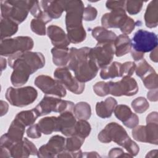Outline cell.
Wrapping results in <instances>:
<instances>
[{"label":"cell","instance_id":"9f6ffc18","mask_svg":"<svg viewBox=\"0 0 158 158\" xmlns=\"http://www.w3.org/2000/svg\"><path fill=\"white\" fill-rule=\"evenodd\" d=\"M149 57L151 60L154 62H157L158 60V54H157V48H155L150 54Z\"/></svg>","mask_w":158,"mask_h":158},{"label":"cell","instance_id":"816d5d0a","mask_svg":"<svg viewBox=\"0 0 158 158\" xmlns=\"http://www.w3.org/2000/svg\"><path fill=\"white\" fill-rule=\"evenodd\" d=\"M130 52H131V54L132 57L133 58V59L135 61H139V60H142L143 59H144V54L136 52V51H134L131 49L130 50Z\"/></svg>","mask_w":158,"mask_h":158},{"label":"cell","instance_id":"4dcf8cb0","mask_svg":"<svg viewBox=\"0 0 158 158\" xmlns=\"http://www.w3.org/2000/svg\"><path fill=\"white\" fill-rule=\"evenodd\" d=\"M73 113L75 117L78 120H88L91 115L90 105L86 102H77L73 107Z\"/></svg>","mask_w":158,"mask_h":158},{"label":"cell","instance_id":"484cf974","mask_svg":"<svg viewBox=\"0 0 158 158\" xmlns=\"http://www.w3.org/2000/svg\"><path fill=\"white\" fill-rule=\"evenodd\" d=\"M53 63L59 67H65L70 60V49L54 47L51 49Z\"/></svg>","mask_w":158,"mask_h":158},{"label":"cell","instance_id":"f1b7e54d","mask_svg":"<svg viewBox=\"0 0 158 158\" xmlns=\"http://www.w3.org/2000/svg\"><path fill=\"white\" fill-rule=\"evenodd\" d=\"M122 64L118 62H114L104 68L101 69L100 77L104 80L122 77L121 72Z\"/></svg>","mask_w":158,"mask_h":158},{"label":"cell","instance_id":"db71d44e","mask_svg":"<svg viewBox=\"0 0 158 158\" xmlns=\"http://www.w3.org/2000/svg\"><path fill=\"white\" fill-rule=\"evenodd\" d=\"M1 152H0V158H9L11 157L10 151L4 147L0 146Z\"/></svg>","mask_w":158,"mask_h":158},{"label":"cell","instance_id":"7402d4cb","mask_svg":"<svg viewBox=\"0 0 158 158\" xmlns=\"http://www.w3.org/2000/svg\"><path fill=\"white\" fill-rule=\"evenodd\" d=\"M117 101L112 97H109L104 101L98 102L96 105V112L98 116L102 118H109L112 115Z\"/></svg>","mask_w":158,"mask_h":158},{"label":"cell","instance_id":"83f0119b","mask_svg":"<svg viewBox=\"0 0 158 158\" xmlns=\"http://www.w3.org/2000/svg\"><path fill=\"white\" fill-rule=\"evenodd\" d=\"M1 40L8 38L17 33L19 26L16 22L8 18L1 19Z\"/></svg>","mask_w":158,"mask_h":158},{"label":"cell","instance_id":"30bf717a","mask_svg":"<svg viewBox=\"0 0 158 158\" xmlns=\"http://www.w3.org/2000/svg\"><path fill=\"white\" fill-rule=\"evenodd\" d=\"M54 76L64 87L75 94H81L85 89V83L73 76L68 67L57 68L54 72Z\"/></svg>","mask_w":158,"mask_h":158},{"label":"cell","instance_id":"4316f807","mask_svg":"<svg viewBox=\"0 0 158 158\" xmlns=\"http://www.w3.org/2000/svg\"><path fill=\"white\" fill-rule=\"evenodd\" d=\"M25 128V126L15 118L6 134L14 143H17L23 139Z\"/></svg>","mask_w":158,"mask_h":158},{"label":"cell","instance_id":"7bdbcfd3","mask_svg":"<svg viewBox=\"0 0 158 158\" xmlns=\"http://www.w3.org/2000/svg\"><path fill=\"white\" fill-rule=\"evenodd\" d=\"M97 14V9L92 6L88 5L84 9L83 13V20L85 21H93L96 18Z\"/></svg>","mask_w":158,"mask_h":158},{"label":"cell","instance_id":"60d3db41","mask_svg":"<svg viewBox=\"0 0 158 158\" xmlns=\"http://www.w3.org/2000/svg\"><path fill=\"white\" fill-rule=\"evenodd\" d=\"M93 91L95 94L99 96L103 97L110 93L108 82L98 81L93 86Z\"/></svg>","mask_w":158,"mask_h":158},{"label":"cell","instance_id":"2e32d148","mask_svg":"<svg viewBox=\"0 0 158 158\" xmlns=\"http://www.w3.org/2000/svg\"><path fill=\"white\" fill-rule=\"evenodd\" d=\"M128 15L126 14L125 9H118L111 10L110 12L104 14L101 17V24L106 28H120Z\"/></svg>","mask_w":158,"mask_h":158},{"label":"cell","instance_id":"7c38bea8","mask_svg":"<svg viewBox=\"0 0 158 158\" xmlns=\"http://www.w3.org/2000/svg\"><path fill=\"white\" fill-rule=\"evenodd\" d=\"M108 84L109 94L114 96H131L136 94L139 89L135 79L128 76L123 77L118 81H109Z\"/></svg>","mask_w":158,"mask_h":158},{"label":"cell","instance_id":"680465c9","mask_svg":"<svg viewBox=\"0 0 158 158\" xmlns=\"http://www.w3.org/2000/svg\"><path fill=\"white\" fill-rule=\"evenodd\" d=\"M6 64H7V62H6V59L1 57V72L6 68Z\"/></svg>","mask_w":158,"mask_h":158},{"label":"cell","instance_id":"d4e9b609","mask_svg":"<svg viewBox=\"0 0 158 158\" xmlns=\"http://www.w3.org/2000/svg\"><path fill=\"white\" fill-rule=\"evenodd\" d=\"M92 36L98 43H114L117 38L115 33L103 27H96L92 30Z\"/></svg>","mask_w":158,"mask_h":158},{"label":"cell","instance_id":"7dc6e473","mask_svg":"<svg viewBox=\"0 0 158 158\" xmlns=\"http://www.w3.org/2000/svg\"><path fill=\"white\" fill-rule=\"evenodd\" d=\"M83 152L79 149L77 151H69L68 150L64 149L61 152L57 155V157H72V158H78L82 157Z\"/></svg>","mask_w":158,"mask_h":158},{"label":"cell","instance_id":"ffe728a7","mask_svg":"<svg viewBox=\"0 0 158 158\" xmlns=\"http://www.w3.org/2000/svg\"><path fill=\"white\" fill-rule=\"evenodd\" d=\"M47 35L54 47L67 48L70 43L67 35L60 27L51 25L48 27Z\"/></svg>","mask_w":158,"mask_h":158},{"label":"cell","instance_id":"52a82bcc","mask_svg":"<svg viewBox=\"0 0 158 158\" xmlns=\"http://www.w3.org/2000/svg\"><path fill=\"white\" fill-rule=\"evenodd\" d=\"M5 97L12 106L22 107L32 104L36 99L38 91L29 86L18 88L9 87L6 92Z\"/></svg>","mask_w":158,"mask_h":158},{"label":"cell","instance_id":"6da1fadb","mask_svg":"<svg viewBox=\"0 0 158 158\" xmlns=\"http://www.w3.org/2000/svg\"><path fill=\"white\" fill-rule=\"evenodd\" d=\"M8 64L13 69L10 81L18 87L25 84L31 74L44 66L45 58L41 52L30 51L9 57Z\"/></svg>","mask_w":158,"mask_h":158},{"label":"cell","instance_id":"681fc988","mask_svg":"<svg viewBox=\"0 0 158 158\" xmlns=\"http://www.w3.org/2000/svg\"><path fill=\"white\" fill-rule=\"evenodd\" d=\"M148 99L152 102H156L158 99V91L157 88L153 89L149 91L147 94Z\"/></svg>","mask_w":158,"mask_h":158},{"label":"cell","instance_id":"e575fe53","mask_svg":"<svg viewBox=\"0 0 158 158\" xmlns=\"http://www.w3.org/2000/svg\"><path fill=\"white\" fill-rule=\"evenodd\" d=\"M154 72H155L154 69L144 59L139 60V63L136 66V74L141 79H143L144 77Z\"/></svg>","mask_w":158,"mask_h":158},{"label":"cell","instance_id":"cb8c5ba5","mask_svg":"<svg viewBox=\"0 0 158 158\" xmlns=\"http://www.w3.org/2000/svg\"><path fill=\"white\" fill-rule=\"evenodd\" d=\"M114 45L115 56L117 57H121L130 52L131 41L128 35L122 34L117 36L114 42Z\"/></svg>","mask_w":158,"mask_h":158},{"label":"cell","instance_id":"8d00e7d4","mask_svg":"<svg viewBox=\"0 0 158 158\" xmlns=\"http://www.w3.org/2000/svg\"><path fill=\"white\" fill-rule=\"evenodd\" d=\"M131 107L135 112L142 114L146 112L149 107L148 101L144 97H138L131 102Z\"/></svg>","mask_w":158,"mask_h":158},{"label":"cell","instance_id":"ba28073f","mask_svg":"<svg viewBox=\"0 0 158 158\" xmlns=\"http://www.w3.org/2000/svg\"><path fill=\"white\" fill-rule=\"evenodd\" d=\"M84 9L83 2L80 0L65 1L67 31L83 27L82 20Z\"/></svg>","mask_w":158,"mask_h":158},{"label":"cell","instance_id":"6f0895ef","mask_svg":"<svg viewBox=\"0 0 158 158\" xmlns=\"http://www.w3.org/2000/svg\"><path fill=\"white\" fill-rule=\"evenodd\" d=\"M157 150L155 149V150H152L151 151H149L147 155L146 156V157H157Z\"/></svg>","mask_w":158,"mask_h":158},{"label":"cell","instance_id":"4fadbf2b","mask_svg":"<svg viewBox=\"0 0 158 158\" xmlns=\"http://www.w3.org/2000/svg\"><path fill=\"white\" fill-rule=\"evenodd\" d=\"M90 52L98 67L104 68L110 64L114 58L115 54L114 43H97L94 48H91Z\"/></svg>","mask_w":158,"mask_h":158},{"label":"cell","instance_id":"f546056e","mask_svg":"<svg viewBox=\"0 0 158 158\" xmlns=\"http://www.w3.org/2000/svg\"><path fill=\"white\" fill-rule=\"evenodd\" d=\"M38 124L41 133L44 135H50L54 131H57V117L42 118L39 120Z\"/></svg>","mask_w":158,"mask_h":158},{"label":"cell","instance_id":"7a4b0ae2","mask_svg":"<svg viewBox=\"0 0 158 158\" xmlns=\"http://www.w3.org/2000/svg\"><path fill=\"white\" fill-rule=\"evenodd\" d=\"M90 51L91 48L88 47L70 49L68 68L73 72L75 78L79 81L84 83L93 79L99 69Z\"/></svg>","mask_w":158,"mask_h":158},{"label":"cell","instance_id":"c3c4849f","mask_svg":"<svg viewBox=\"0 0 158 158\" xmlns=\"http://www.w3.org/2000/svg\"><path fill=\"white\" fill-rule=\"evenodd\" d=\"M125 1H107L106 6L110 10L118 9H125Z\"/></svg>","mask_w":158,"mask_h":158},{"label":"cell","instance_id":"f6af8a7d","mask_svg":"<svg viewBox=\"0 0 158 158\" xmlns=\"http://www.w3.org/2000/svg\"><path fill=\"white\" fill-rule=\"evenodd\" d=\"M26 133L27 136L32 139H37L40 138L42 133L38 123L30 125L27 128Z\"/></svg>","mask_w":158,"mask_h":158},{"label":"cell","instance_id":"ab89813d","mask_svg":"<svg viewBox=\"0 0 158 158\" xmlns=\"http://www.w3.org/2000/svg\"><path fill=\"white\" fill-rule=\"evenodd\" d=\"M145 87L149 89H153L157 88L158 86V78L157 74L155 72L149 73L143 79H141Z\"/></svg>","mask_w":158,"mask_h":158},{"label":"cell","instance_id":"ee69618b","mask_svg":"<svg viewBox=\"0 0 158 158\" xmlns=\"http://www.w3.org/2000/svg\"><path fill=\"white\" fill-rule=\"evenodd\" d=\"M137 22H135L133 19L128 16L123 25L120 28V31L123 33V34L126 35L130 34L134 30Z\"/></svg>","mask_w":158,"mask_h":158},{"label":"cell","instance_id":"74e56055","mask_svg":"<svg viewBox=\"0 0 158 158\" xmlns=\"http://www.w3.org/2000/svg\"><path fill=\"white\" fill-rule=\"evenodd\" d=\"M30 28L32 31L38 35L43 36L46 35V23L40 19H32L30 23Z\"/></svg>","mask_w":158,"mask_h":158},{"label":"cell","instance_id":"f35d334b","mask_svg":"<svg viewBox=\"0 0 158 158\" xmlns=\"http://www.w3.org/2000/svg\"><path fill=\"white\" fill-rule=\"evenodd\" d=\"M143 1H127L125 2V9L130 15L138 14L143 7Z\"/></svg>","mask_w":158,"mask_h":158},{"label":"cell","instance_id":"b9f144b4","mask_svg":"<svg viewBox=\"0 0 158 158\" xmlns=\"http://www.w3.org/2000/svg\"><path fill=\"white\" fill-rule=\"evenodd\" d=\"M136 64L134 62L128 61L125 62L123 64H122L121 72H122V77L124 76L131 77L136 69Z\"/></svg>","mask_w":158,"mask_h":158},{"label":"cell","instance_id":"1f68e13d","mask_svg":"<svg viewBox=\"0 0 158 158\" xmlns=\"http://www.w3.org/2000/svg\"><path fill=\"white\" fill-rule=\"evenodd\" d=\"M38 117L39 116L35 111V109H33L31 110H23L19 112L15 118L19 120L25 127H27L33 125Z\"/></svg>","mask_w":158,"mask_h":158},{"label":"cell","instance_id":"d6a6232c","mask_svg":"<svg viewBox=\"0 0 158 158\" xmlns=\"http://www.w3.org/2000/svg\"><path fill=\"white\" fill-rule=\"evenodd\" d=\"M84 138L79 136L77 135H73L69 136L65 139V149L69 151H77L80 149L81 146L85 141Z\"/></svg>","mask_w":158,"mask_h":158},{"label":"cell","instance_id":"d590c367","mask_svg":"<svg viewBox=\"0 0 158 158\" xmlns=\"http://www.w3.org/2000/svg\"><path fill=\"white\" fill-rule=\"evenodd\" d=\"M91 130V125L86 120H78L75 125L74 135L85 138L89 136Z\"/></svg>","mask_w":158,"mask_h":158},{"label":"cell","instance_id":"8fae6325","mask_svg":"<svg viewBox=\"0 0 158 158\" xmlns=\"http://www.w3.org/2000/svg\"><path fill=\"white\" fill-rule=\"evenodd\" d=\"M35 85L44 94L63 98L66 96L65 87L56 79L50 76L40 75L36 77Z\"/></svg>","mask_w":158,"mask_h":158},{"label":"cell","instance_id":"277c9868","mask_svg":"<svg viewBox=\"0 0 158 158\" xmlns=\"http://www.w3.org/2000/svg\"><path fill=\"white\" fill-rule=\"evenodd\" d=\"M33 3V1H1V17L19 24L27 17Z\"/></svg>","mask_w":158,"mask_h":158},{"label":"cell","instance_id":"603a6c76","mask_svg":"<svg viewBox=\"0 0 158 158\" xmlns=\"http://www.w3.org/2000/svg\"><path fill=\"white\" fill-rule=\"evenodd\" d=\"M146 26L149 28H155L158 24V1H151L147 6L144 14Z\"/></svg>","mask_w":158,"mask_h":158},{"label":"cell","instance_id":"9c48e42d","mask_svg":"<svg viewBox=\"0 0 158 158\" xmlns=\"http://www.w3.org/2000/svg\"><path fill=\"white\" fill-rule=\"evenodd\" d=\"M131 49L141 53L152 51L157 46V36L151 31L144 30L136 31L132 38Z\"/></svg>","mask_w":158,"mask_h":158},{"label":"cell","instance_id":"9a60e30c","mask_svg":"<svg viewBox=\"0 0 158 158\" xmlns=\"http://www.w3.org/2000/svg\"><path fill=\"white\" fill-rule=\"evenodd\" d=\"M65 147V139L60 135L52 136L48 142L42 145L38 150L37 156L39 157H54L63 151Z\"/></svg>","mask_w":158,"mask_h":158},{"label":"cell","instance_id":"836d02e7","mask_svg":"<svg viewBox=\"0 0 158 158\" xmlns=\"http://www.w3.org/2000/svg\"><path fill=\"white\" fill-rule=\"evenodd\" d=\"M67 35L70 42L74 44L83 41L86 37V33L84 27L67 31Z\"/></svg>","mask_w":158,"mask_h":158},{"label":"cell","instance_id":"f5cc1de1","mask_svg":"<svg viewBox=\"0 0 158 158\" xmlns=\"http://www.w3.org/2000/svg\"><path fill=\"white\" fill-rule=\"evenodd\" d=\"M0 109H1V116L2 117L5 114H6V113L8 111V109H9L8 104L6 102L1 100L0 103Z\"/></svg>","mask_w":158,"mask_h":158},{"label":"cell","instance_id":"bcb514c9","mask_svg":"<svg viewBox=\"0 0 158 158\" xmlns=\"http://www.w3.org/2000/svg\"><path fill=\"white\" fill-rule=\"evenodd\" d=\"M109 157H132L129 153H126L121 148H114L111 149L108 153Z\"/></svg>","mask_w":158,"mask_h":158},{"label":"cell","instance_id":"f907efd6","mask_svg":"<svg viewBox=\"0 0 158 158\" xmlns=\"http://www.w3.org/2000/svg\"><path fill=\"white\" fill-rule=\"evenodd\" d=\"M158 123V114L157 112H152L146 117V123Z\"/></svg>","mask_w":158,"mask_h":158},{"label":"cell","instance_id":"e0dca14e","mask_svg":"<svg viewBox=\"0 0 158 158\" xmlns=\"http://www.w3.org/2000/svg\"><path fill=\"white\" fill-rule=\"evenodd\" d=\"M10 152L12 157L22 158L28 157L30 155H37L38 150L32 142L24 138L12 146L10 148Z\"/></svg>","mask_w":158,"mask_h":158},{"label":"cell","instance_id":"5b68a950","mask_svg":"<svg viewBox=\"0 0 158 158\" xmlns=\"http://www.w3.org/2000/svg\"><path fill=\"white\" fill-rule=\"evenodd\" d=\"M34 42L30 36H20L1 40L0 54L10 57L18 54L30 51L33 49Z\"/></svg>","mask_w":158,"mask_h":158},{"label":"cell","instance_id":"ac0fdd59","mask_svg":"<svg viewBox=\"0 0 158 158\" xmlns=\"http://www.w3.org/2000/svg\"><path fill=\"white\" fill-rule=\"evenodd\" d=\"M114 112L115 117L129 128H133L139 123L138 115L133 113L131 109L127 105H117Z\"/></svg>","mask_w":158,"mask_h":158},{"label":"cell","instance_id":"5bb4252c","mask_svg":"<svg viewBox=\"0 0 158 158\" xmlns=\"http://www.w3.org/2000/svg\"><path fill=\"white\" fill-rule=\"evenodd\" d=\"M131 133L134 139L138 141L158 144V123L149 122L146 125H137Z\"/></svg>","mask_w":158,"mask_h":158},{"label":"cell","instance_id":"11a10c76","mask_svg":"<svg viewBox=\"0 0 158 158\" xmlns=\"http://www.w3.org/2000/svg\"><path fill=\"white\" fill-rule=\"evenodd\" d=\"M99 154L95 151L83 152L82 157H99Z\"/></svg>","mask_w":158,"mask_h":158},{"label":"cell","instance_id":"d6986e66","mask_svg":"<svg viewBox=\"0 0 158 158\" xmlns=\"http://www.w3.org/2000/svg\"><path fill=\"white\" fill-rule=\"evenodd\" d=\"M76 117L72 112H65L57 117V131L66 136H70L75 133Z\"/></svg>","mask_w":158,"mask_h":158},{"label":"cell","instance_id":"3957f363","mask_svg":"<svg viewBox=\"0 0 158 158\" xmlns=\"http://www.w3.org/2000/svg\"><path fill=\"white\" fill-rule=\"evenodd\" d=\"M98 138L103 143L114 141L130 154L135 152L137 148V144L131 139L123 127L116 122H110L106 125L99 132Z\"/></svg>","mask_w":158,"mask_h":158},{"label":"cell","instance_id":"44dd1931","mask_svg":"<svg viewBox=\"0 0 158 158\" xmlns=\"http://www.w3.org/2000/svg\"><path fill=\"white\" fill-rule=\"evenodd\" d=\"M40 4L42 9L52 19L60 17L65 11V1H41Z\"/></svg>","mask_w":158,"mask_h":158},{"label":"cell","instance_id":"8992f818","mask_svg":"<svg viewBox=\"0 0 158 158\" xmlns=\"http://www.w3.org/2000/svg\"><path fill=\"white\" fill-rule=\"evenodd\" d=\"M74 104L72 101L63 100L58 98L44 96L40 103L34 108L38 116H43L52 112L60 114L65 112H72Z\"/></svg>","mask_w":158,"mask_h":158}]
</instances>
